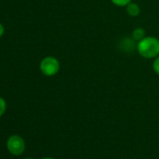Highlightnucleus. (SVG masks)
<instances>
[{
	"label": "nucleus",
	"mask_w": 159,
	"mask_h": 159,
	"mask_svg": "<svg viewBox=\"0 0 159 159\" xmlns=\"http://www.w3.org/2000/svg\"><path fill=\"white\" fill-rule=\"evenodd\" d=\"M3 34H4V26L0 24V37H1Z\"/></svg>",
	"instance_id": "obj_9"
},
{
	"label": "nucleus",
	"mask_w": 159,
	"mask_h": 159,
	"mask_svg": "<svg viewBox=\"0 0 159 159\" xmlns=\"http://www.w3.org/2000/svg\"><path fill=\"white\" fill-rule=\"evenodd\" d=\"M6 108H7L6 101H5L2 98H0V116H2V115L5 113Z\"/></svg>",
	"instance_id": "obj_7"
},
{
	"label": "nucleus",
	"mask_w": 159,
	"mask_h": 159,
	"mask_svg": "<svg viewBox=\"0 0 159 159\" xmlns=\"http://www.w3.org/2000/svg\"><path fill=\"white\" fill-rule=\"evenodd\" d=\"M144 35H145V32H144V30H143L142 28H136V29L133 31V33H132L133 39L139 40V41L141 40L143 38H145Z\"/></svg>",
	"instance_id": "obj_5"
},
{
	"label": "nucleus",
	"mask_w": 159,
	"mask_h": 159,
	"mask_svg": "<svg viewBox=\"0 0 159 159\" xmlns=\"http://www.w3.org/2000/svg\"><path fill=\"white\" fill-rule=\"evenodd\" d=\"M138 52L144 58H153L159 54V40L154 37H146L139 40Z\"/></svg>",
	"instance_id": "obj_1"
},
{
	"label": "nucleus",
	"mask_w": 159,
	"mask_h": 159,
	"mask_svg": "<svg viewBox=\"0 0 159 159\" xmlns=\"http://www.w3.org/2000/svg\"><path fill=\"white\" fill-rule=\"evenodd\" d=\"M25 159H33V158H25Z\"/></svg>",
	"instance_id": "obj_11"
},
{
	"label": "nucleus",
	"mask_w": 159,
	"mask_h": 159,
	"mask_svg": "<svg viewBox=\"0 0 159 159\" xmlns=\"http://www.w3.org/2000/svg\"><path fill=\"white\" fill-rule=\"evenodd\" d=\"M111 1L116 5V6H119V7H126L130 2H131V0H111Z\"/></svg>",
	"instance_id": "obj_6"
},
{
	"label": "nucleus",
	"mask_w": 159,
	"mask_h": 159,
	"mask_svg": "<svg viewBox=\"0 0 159 159\" xmlns=\"http://www.w3.org/2000/svg\"><path fill=\"white\" fill-rule=\"evenodd\" d=\"M40 70L46 76H53L55 75L60 68V64L58 60L52 56H48L42 59L40 62Z\"/></svg>",
	"instance_id": "obj_2"
},
{
	"label": "nucleus",
	"mask_w": 159,
	"mask_h": 159,
	"mask_svg": "<svg viewBox=\"0 0 159 159\" xmlns=\"http://www.w3.org/2000/svg\"><path fill=\"white\" fill-rule=\"evenodd\" d=\"M7 147L11 153L14 155H20L24 152L25 149V143L22 137L18 135H13L9 138L7 141Z\"/></svg>",
	"instance_id": "obj_3"
},
{
	"label": "nucleus",
	"mask_w": 159,
	"mask_h": 159,
	"mask_svg": "<svg viewBox=\"0 0 159 159\" xmlns=\"http://www.w3.org/2000/svg\"><path fill=\"white\" fill-rule=\"evenodd\" d=\"M42 159H53V158H51V157H45V158H42Z\"/></svg>",
	"instance_id": "obj_10"
},
{
	"label": "nucleus",
	"mask_w": 159,
	"mask_h": 159,
	"mask_svg": "<svg viewBox=\"0 0 159 159\" xmlns=\"http://www.w3.org/2000/svg\"><path fill=\"white\" fill-rule=\"evenodd\" d=\"M126 12L131 16V17H136L139 14L140 12V8L138 4L136 3H129L126 6Z\"/></svg>",
	"instance_id": "obj_4"
},
{
	"label": "nucleus",
	"mask_w": 159,
	"mask_h": 159,
	"mask_svg": "<svg viewBox=\"0 0 159 159\" xmlns=\"http://www.w3.org/2000/svg\"><path fill=\"white\" fill-rule=\"evenodd\" d=\"M152 68L154 70V72L159 75V56L153 61V64H152Z\"/></svg>",
	"instance_id": "obj_8"
}]
</instances>
